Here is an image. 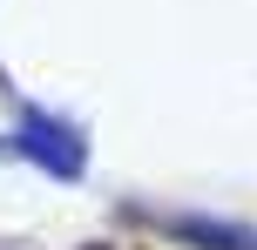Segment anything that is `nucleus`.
Masks as SVG:
<instances>
[{"label": "nucleus", "instance_id": "nucleus-1", "mask_svg": "<svg viewBox=\"0 0 257 250\" xmlns=\"http://www.w3.org/2000/svg\"><path fill=\"white\" fill-rule=\"evenodd\" d=\"M14 149H21L27 162H41L48 176H61V183H75V176L88 169V135H81L75 122L48 115V108H27V102H21V135H14Z\"/></svg>", "mask_w": 257, "mask_h": 250}, {"label": "nucleus", "instance_id": "nucleus-2", "mask_svg": "<svg viewBox=\"0 0 257 250\" xmlns=\"http://www.w3.org/2000/svg\"><path fill=\"white\" fill-rule=\"evenodd\" d=\"M183 243H203V250H257V230H237V223H210V216H169Z\"/></svg>", "mask_w": 257, "mask_h": 250}]
</instances>
